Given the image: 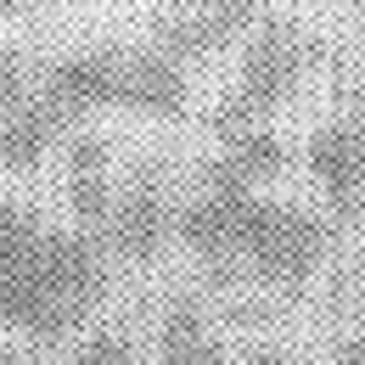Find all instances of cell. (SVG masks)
Returning <instances> with one entry per match:
<instances>
[{
	"mask_svg": "<svg viewBox=\"0 0 365 365\" xmlns=\"http://www.w3.org/2000/svg\"><path fill=\"white\" fill-rule=\"evenodd\" d=\"M331 247V225L320 220L315 208H298V202H270V197H253L247 208V230H242V259L247 270L270 287H298L309 281L315 264Z\"/></svg>",
	"mask_w": 365,
	"mask_h": 365,
	"instance_id": "cell-2",
	"label": "cell"
},
{
	"mask_svg": "<svg viewBox=\"0 0 365 365\" xmlns=\"http://www.w3.org/2000/svg\"><path fill=\"white\" fill-rule=\"evenodd\" d=\"M259 11H264V0H208L197 11L163 17L158 34H152V46H163L169 56H180L185 68H197V62L220 56L225 46H236L242 34H253Z\"/></svg>",
	"mask_w": 365,
	"mask_h": 365,
	"instance_id": "cell-5",
	"label": "cell"
},
{
	"mask_svg": "<svg viewBox=\"0 0 365 365\" xmlns=\"http://www.w3.org/2000/svg\"><path fill=\"white\" fill-rule=\"evenodd\" d=\"M34 242H40V220H29L17 202L0 197V270L23 264V259L34 253Z\"/></svg>",
	"mask_w": 365,
	"mask_h": 365,
	"instance_id": "cell-15",
	"label": "cell"
},
{
	"mask_svg": "<svg viewBox=\"0 0 365 365\" xmlns=\"http://www.w3.org/2000/svg\"><path fill=\"white\" fill-rule=\"evenodd\" d=\"M175 6H180V11H197V6H208V0H175Z\"/></svg>",
	"mask_w": 365,
	"mask_h": 365,
	"instance_id": "cell-21",
	"label": "cell"
},
{
	"mask_svg": "<svg viewBox=\"0 0 365 365\" xmlns=\"http://www.w3.org/2000/svg\"><path fill=\"white\" fill-rule=\"evenodd\" d=\"M0 326H17L29 337H40V343H62L79 326V315L46 287V275L23 259V264L0 270Z\"/></svg>",
	"mask_w": 365,
	"mask_h": 365,
	"instance_id": "cell-9",
	"label": "cell"
},
{
	"mask_svg": "<svg viewBox=\"0 0 365 365\" xmlns=\"http://www.w3.org/2000/svg\"><path fill=\"white\" fill-rule=\"evenodd\" d=\"M309 56H315V46H309L292 23H275V17H270V23H259L236 91L214 107V135L230 140V135H242V130H253V124H264L275 107H287L292 91L304 85Z\"/></svg>",
	"mask_w": 365,
	"mask_h": 365,
	"instance_id": "cell-1",
	"label": "cell"
},
{
	"mask_svg": "<svg viewBox=\"0 0 365 365\" xmlns=\"http://www.w3.org/2000/svg\"><path fill=\"white\" fill-rule=\"evenodd\" d=\"M118 62H124V51L101 46V51H73V56H62L56 68H51L46 91L73 113V118H85L96 107H118Z\"/></svg>",
	"mask_w": 365,
	"mask_h": 365,
	"instance_id": "cell-11",
	"label": "cell"
},
{
	"mask_svg": "<svg viewBox=\"0 0 365 365\" xmlns=\"http://www.w3.org/2000/svg\"><path fill=\"white\" fill-rule=\"evenodd\" d=\"M113 180H107V169H68V208H73V220L91 230H107L113 220Z\"/></svg>",
	"mask_w": 365,
	"mask_h": 365,
	"instance_id": "cell-14",
	"label": "cell"
},
{
	"mask_svg": "<svg viewBox=\"0 0 365 365\" xmlns=\"http://www.w3.org/2000/svg\"><path fill=\"white\" fill-rule=\"evenodd\" d=\"M214 163H225L236 180H247L253 191H259L264 180H275V175L287 169V140L275 135V130H264V124H253V130L230 135V140H225V152H220Z\"/></svg>",
	"mask_w": 365,
	"mask_h": 365,
	"instance_id": "cell-13",
	"label": "cell"
},
{
	"mask_svg": "<svg viewBox=\"0 0 365 365\" xmlns=\"http://www.w3.org/2000/svg\"><path fill=\"white\" fill-rule=\"evenodd\" d=\"M29 264L46 275V287L79 315V326L91 320V309L101 304V292H107V259H101V247H96L91 230H51V225H40V242H34Z\"/></svg>",
	"mask_w": 365,
	"mask_h": 365,
	"instance_id": "cell-4",
	"label": "cell"
},
{
	"mask_svg": "<svg viewBox=\"0 0 365 365\" xmlns=\"http://www.w3.org/2000/svg\"><path fill=\"white\" fill-rule=\"evenodd\" d=\"M158 365H225L214 326L191 298H180L158 326Z\"/></svg>",
	"mask_w": 365,
	"mask_h": 365,
	"instance_id": "cell-12",
	"label": "cell"
},
{
	"mask_svg": "<svg viewBox=\"0 0 365 365\" xmlns=\"http://www.w3.org/2000/svg\"><path fill=\"white\" fill-rule=\"evenodd\" d=\"M354 6H365V0H354Z\"/></svg>",
	"mask_w": 365,
	"mask_h": 365,
	"instance_id": "cell-24",
	"label": "cell"
},
{
	"mask_svg": "<svg viewBox=\"0 0 365 365\" xmlns=\"http://www.w3.org/2000/svg\"><path fill=\"white\" fill-rule=\"evenodd\" d=\"M247 208H253V185L236 180L225 163H208L202 191L185 202V214L175 220V230H180V242L197 253V259H208V264H225V259H242Z\"/></svg>",
	"mask_w": 365,
	"mask_h": 365,
	"instance_id": "cell-3",
	"label": "cell"
},
{
	"mask_svg": "<svg viewBox=\"0 0 365 365\" xmlns=\"http://www.w3.org/2000/svg\"><path fill=\"white\" fill-rule=\"evenodd\" d=\"M0 365H29V360L23 354H0Z\"/></svg>",
	"mask_w": 365,
	"mask_h": 365,
	"instance_id": "cell-22",
	"label": "cell"
},
{
	"mask_svg": "<svg viewBox=\"0 0 365 365\" xmlns=\"http://www.w3.org/2000/svg\"><path fill=\"white\" fill-rule=\"evenodd\" d=\"M68 365H130V337L124 331H96L73 349Z\"/></svg>",
	"mask_w": 365,
	"mask_h": 365,
	"instance_id": "cell-16",
	"label": "cell"
},
{
	"mask_svg": "<svg viewBox=\"0 0 365 365\" xmlns=\"http://www.w3.org/2000/svg\"><path fill=\"white\" fill-rule=\"evenodd\" d=\"M73 124H79V118H73L51 91L29 96V101H17V107H6V113H0V169L29 175V169L46 158L51 140L68 135Z\"/></svg>",
	"mask_w": 365,
	"mask_h": 365,
	"instance_id": "cell-10",
	"label": "cell"
},
{
	"mask_svg": "<svg viewBox=\"0 0 365 365\" xmlns=\"http://www.w3.org/2000/svg\"><path fill=\"white\" fill-rule=\"evenodd\" d=\"M304 158H309V175L326 191L331 214L337 220H354L360 202H365V130L354 118L320 124L315 135H309V146H304Z\"/></svg>",
	"mask_w": 365,
	"mask_h": 365,
	"instance_id": "cell-6",
	"label": "cell"
},
{
	"mask_svg": "<svg viewBox=\"0 0 365 365\" xmlns=\"http://www.w3.org/2000/svg\"><path fill=\"white\" fill-rule=\"evenodd\" d=\"M247 365H298L292 354H281V349H264V354H253Z\"/></svg>",
	"mask_w": 365,
	"mask_h": 365,
	"instance_id": "cell-20",
	"label": "cell"
},
{
	"mask_svg": "<svg viewBox=\"0 0 365 365\" xmlns=\"http://www.w3.org/2000/svg\"><path fill=\"white\" fill-rule=\"evenodd\" d=\"M169 202H163V180H158V169L146 163L135 169V180L130 191L113 202V220H107V247L124 259V264H146V259H158V247H163V236H169Z\"/></svg>",
	"mask_w": 365,
	"mask_h": 365,
	"instance_id": "cell-8",
	"label": "cell"
},
{
	"mask_svg": "<svg viewBox=\"0 0 365 365\" xmlns=\"http://www.w3.org/2000/svg\"><path fill=\"white\" fill-rule=\"evenodd\" d=\"M113 146L101 135H68V169H107Z\"/></svg>",
	"mask_w": 365,
	"mask_h": 365,
	"instance_id": "cell-18",
	"label": "cell"
},
{
	"mask_svg": "<svg viewBox=\"0 0 365 365\" xmlns=\"http://www.w3.org/2000/svg\"><path fill=\"white\" fill-rule=\"evenodd\" d=\"M17 101H29V62H23V51L0 46V113Z\"/></svg>",
	"mask_w": 365,
	"mask_h": 365,
	"instance_id": "cell-17",
	"label": "cell"
},
{
	"mask_svg": "<svg viewBox=\"0 0 365 365\" xmlns=\"http://www.w3.org/2000/svg\"><path fill=\"white\" fill-rule=\"evenodd\" d=\"M17 6H29V0H0V11H17Z\"/></svg>",
	"mask_w": 365,
	"mask_h": 365,
	"instance_id": "cell-23",
	"label": "cell"
},
{
	"mask_svg": "<svg viewBox=\"0 0 365 365\" xmlns=\"http://www.w3.org/2000/svg\"><path fill=\"white\" fill-rule=\"evenodd\" d=\"M191 101L185 62L169 56L163 46H130L118 62V107L140 118H180Z\"/></svg>",
	"mask_w": 365,
	"mask_h": 365,
	"instance_id": "cell-7",
	"label": "cell"
},
{
	"mask_svg": "<svg viewBox=\"0 0 365 365\" xmlns=\"http://www.w3.org/2000/svg\"><path fill=\"white\" fill-rule=\"evenodd\" d=\"M331 365H365V337H354V343H343V349L331 354Z\"/></svg>",
	"mask_w": 365,
	"mask_h": 365,
	"instance_id": "cell-19",
	"label": "cell"
}]
</instances>
